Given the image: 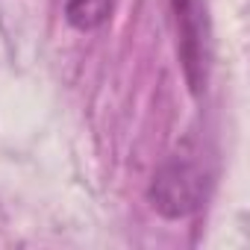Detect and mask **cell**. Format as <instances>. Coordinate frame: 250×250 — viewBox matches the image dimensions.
<instances>
[{
	"mask_svg": "<svg viewBox=\"0 0 250 250\" xmlns=\"http://www.w3.org/2000/svg\"><path fill=\"white\" fill-rule=\"evenodd\" d=\"M174 36H177V56L188 83V91L197 97L209 80V18L203 0H165Z\"/></svg>",
	"mask_w": 250,
	"mask_h": 250,
	"instance_id": "cell-1",
	"label": "cell"
},
{
	"mask_svg": "<svg viewBox=\"0 0 250 250\" xmlns=\"http://www.w3.org/2000/svg\"><path fill=\"white\" fill-rule=\"evenodd\" d=\"M203 194H206V177L194 162H186V159L165 162L156 171L147 191L153 209L168 221L194 215L203 203Z\"/></svg>",
	"mask_w": 250,
	"mask_h": 250,
	"instance_id": "cell-2",
	"label": "cell"
},
{
	"mask_svg": "<svg viewBox=\"0 0 250 250\" xmlns=\"http://www.w3.org/2000/svg\"><path fill=\"white\" fill-rule=\"evenodd\" d=\"M115 0H68L65 3V18L74 30H97L106 24V18L112 15Z\"/></svg>",
	"mask_w": 250,
	"mask_h": 250,
	"instance_id": "cell-3",
	"label": "cell"
}]
</instances>
